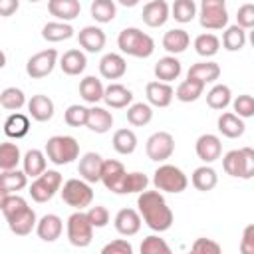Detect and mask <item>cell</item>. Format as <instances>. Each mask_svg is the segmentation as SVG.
<instances>
[{"mask_svg":"<svg viewBox=\"0 0 254 254\" xmlns=\"http://www.w3.org/2000/svg\"><path fill=\"white\" fill-rule=\"evenodd\" d=\"M220 50V40L218 36L210 34V32H204V34H198L194 38V52L202 58H212L216 56Z\"/></svg>","mask_w":254,"mask_h":254,"instance_id":"43","label":"cell"},{"mask_svg":"<svg viewBox=\"0 0 254 254\" xmlns=\"http://www.w3.org/2000/svg\"><path fill=\"white\" fill-rule=\"evenodd\" d=\"M230 103H232V109H234V113H236L238 117L250 119V117L254 115V97H252V95L242 93V95H238L236 99H232Z\"/></svg>","mask_w":254,"mask_h":254,"instance_id":"50","label":"cell"},{"mask_svg":"<svg viewBox=\"0 0 254 254\" xmlns=\"http://www.w3.org/2000/svg\"><path fill=\"white\" fill-rule=\"evenodd\" d=\"M216 125H218V131H220L224 137H228V139H238V137H242L244 131H246L244 119L238 117L234 111H224V113H220Z\"/></svg>","mask_w":254,"mask_h":254,"instance_id":"26","label":"cell"},{"mask_svg":"<svg viewBox=\"0 0 254 254\" xmlns=\"http://www.w3.org/2000/svg\"><path fill=\"white\" fill-rule=\"evenodd\" d=\"M64 232V220L58 214H44L36 222V234L44 242H56Z\"/></svg>","mask_w":254,"mask_h":254,"instance_id":"19","label":"cell"},{"mask_svg":"<svg viewBox=\"0 0 254 254\" xmlns=\"http://www.w3.org/2000/svg\"><path fill=\"white\" fill-rule=\"evenodd\" d=\"M26 105V93L20 87H6L0 91V107L8 111H18Z\"/></svg>","mask_w":254,"mask_h":254,"instance_id":"46","label":"cell"},{"mask_svg":"<svg viewBox=\"0 0 254 254\" xmlns=\"http://www.w3.org/2000/svg\"><path fill=\"white\" fill-rule=\"evenodd\" d=\"M181 71H183L181 62H179L175 56H171V54L165 56V58H161V60L155 64V67H153L155 77H157L159 81H167V83L175 81V79L181 75Z\"/></svg>","mask_w":254,"mask_h":254,"instance_id":"28","label":"cell"},{"mask_svg":"<svg viewBox=\"0 0 254 254\" xmlns=\"http://www.w3.org/2000/svg\"><path fill=\"white\" fill-rule=\"evenodd\" d=\"M22 171L28 175V179H36L38 175H42L48 167V157L44 151L40 149H30L26 151V155L22 157Z\"/></svg>","mask_w":254,"mask_h":254,"instance_id":"32","label":"cell"},{"mask_svg":"<svg viewBox=\"0 0 254 254\" xmlns=\"http://www.w3.org/2000/svg\"><path fill=\"white\" fill-rule=\"evenodd\" d=\"M101 254H133V246L125 238H115L101 248Z\"/></svg>","mask_w":254,"mask_h":254,"instance_id":"54","label":"cell"},{"mask_svg":"<svg viewBox=\"0 0 254 254\" xmlns=\"http://www.w3.org/2000/svg\"><path fill=\"white\" fill-rule=\"evenodd\" d=\"M87 111L89 107H83L79 103H73L65 109L64 113V121L69 125V127H85V121H87Z\"/></svg>","mask_w":254,"mask_h":254,"instance_id":"48","label":"cell"},{"mask_svg":"<svg viewBox=\"0 0 254 254\" xmlns=\"http://www.w3.org/2000/svg\"><path fill=\"white\" fill-rule=\"evenodd\" d=\"M230 101H232V91H230V87L224 85V83L212 85V87L208 89V93H206V103H208L210 109L222 111V109H226V107L230 105Z\"/></svg>","mask_w":254,"mask_h":254,"instance_id":"39","label":"cell"},{"mask_svg":"<svg viewBox=\"0 0 254 254\" xmlns=\"http://www.w3.org/2000/svg\"><path fill=\"white\" fill-rule=\"evenodd\" d=\"M6 196H8V192H6L4 189H0V210H2V206H4V200H6Z\"/></svg>","mask_w":254,"mask_h":254,"instance_id":"58","label":"cell"},{"mask_svg":"<svg viewBox=\"0 0 254 254\" xmlns=\"http://www.w3.org/2000/svg\"><path fill=\"white\" fill-rule=\"evenodd\" d=\"M125 167L121 161H115V159H103V165H101V177L99 181L103 183V187L115 194L121 192V183L125 179Z\"/></svg>","mask_w":254,"mask_h":254,"instance_id":"12","label":"cell"},{"mask_svg":"<svg viewBox=\"0 0 254 254\" xmlns=\"http://www.w3.org/2000/svg\"><path fill=\"white\" fill-rule=\"evenodd\" d=\"M58 64V50L56 48H48V50H42L34 56L28 58L26 62V73L32 77V79H42L46 75H50L54 71Z\"/></svg>","mask_w":254,"mask_h":254,"instance_id":"11","label":"cell"},{"mask_svg":"<svg viewBox=\"0 0 254 254\" xmlns=\"http://www.w3.org/2000/svg\"><path fill=\"white\" fill-rule=\"evenodd\" d=\"M117 46L123 54L131 56V58H149L155 52V40L135 26L123 28L119 32Z\"/></svg>","mask_w":254,"mask_h":254,"instance_id":"2","label":"cell"},{"mask_svg":"<svg viewBox=\"0 0 254 254\" xmlns=\"http://www.w3.org/2000/svg\"><path fill=\"white\" fill-rule=\"evenodd\" d=\"M20 8V0H0V18H8L16 14Z\"/></svg>","mask_w":254,"mask_h":254,"instance_id":"56","label":"cell"},{"mask_svg":"<svg viewBox=\"0 0 254 254\" xmlns=\"http://www.w3.org/2000/svg\"><path fill=\"white\" fill-rule=\"evenodd\" d=\"M6 222H8V228H10L12 234H16V236H28L36 228L38 216H36V210L32 206H24L22 210H18L12 216H8Z\"/></svg>","mask_w":254,"mask_h":254,"instance_id":"14","label":"cell"},{"mask_svg":"<svg viewBox=\"0 0 254 254\" xmlns=\"http://www.w3.org/2000/svg\"><path fill=\"white\" fill-rule=\"evenodd\" d=\"M149 187V179L145 173L133 171V173H125V179L121 183V192L119 194H133V192H141Z\"/></svg>","mask_w":254,"mask_h":254,"instance_id":"47","label":"cell"},{"mask_svg":"<svg viewBox=\"0 0 254 254\" xmlns=\"http://www.w3.org/2000/svg\"><path fill=\"white\" fill-rule=\"evenodd\" d=\"M153 185L157 190L161 192H171V194H179L183 190H187L189 187V179L187 175L175 167V165H169V163H163L155 169L153 173Z\"/></svg>","mask_w":254,"mask_h":254,"instance_id":"5","label":"cell"},{"mask_svg":"<svg viewBox=\"0 0 254 254\" xmlns=\"http://www.w3.org/2000/svg\"><path fill=\"white\" fill-rule=\"evenodd\" d=\"M222 169L230 177L238 179H252L254 177V149L252 147H240L232 149L222 157Z\"/></svg>","mask_w":254,"mask_h":254,"instance_id":"4","label":"cell"},{"mask_svg":"<svg viewBox=\"0 0 254 254\" xmlns=\"http://www.w3.org/2000/svg\"><path fill=\"white\" fill-rule=\"evenodd\" d=\"M161 44H163V48H165L171 56H177V54H183V52L189 48L190 36H189V32L183 30V28H173V30L165 32Z\"/></svg>","mask_w":254,"mask_h":254,"instance_id":"29","label":"cell"},{"mask_svg":"<svg viewBox=\"0 0 254 254\" xmlns=\"http://www.w3.org/2000/svg\"><path fill=\"white\" fill-rule=\"evenodd\" d=\"M145 153L151 161L165 163L175 153V137L169 131H157L153 133L145 143Z\"/></svg>","mask_w":254,"mask_h":254,"instance_id":"10","label":"cell"},{"mask_svg":"<svg viewBox=\"0 0 254 254\" xmlns=\"http://www.w3.org/2000/svg\"><path fill=\"white\" fill-rule=\"evenodd\" d=\"M121 6H125V8H133V6H137L141 0H117Z\"/></svg>","mask_w":254,"mask_h":254,"instance_id":"57","label":"cell"},{"mask_svg":"<svg viewBox=\"0 0 254 254\" xmlns=\"http://www.w3.org/2000/svg\"><path fill=\"white\" fill-rule=\"evenodd\" d=\"M91 18L99 24H109L117 16V4L115 0H93L89 6Z\"/></svg>","mask_w":254,"mask_h":254,"instance_id":"40","label":"cell"},{"mask_svg":"<svg viewBox=\"0 0 254 254\" xmlns=\"http://www.w3.org/2000/svg\"><path fill=\"white\" fill-rule=\"evenodd\" d=\"M111 145H113V149H115L119 155H131V153L137 149V135H135L131 129H127V127L117 129V131L113 133Z\"/></svg>","mask_w":254,"mask_h":254,"instance_id":"41","label":"cell"},{"mask_svg":"<svg viewBox=\"0 0 254 254\" xmlns=\"http://www.w3.org/2000/svg\"><path fill=\"white\" fill-rule=\"evenodd\" d=\"M99 73L105 79H121L127 73V62L121 54L109 52L99 60Z\"/></svg>","mask_w":254,"mask_h":254,"instance_id":"20","label":"cell"},{"mask_svg":"<svg viewBox=\"0 0 254 254\" xmlns=\"http://www.w3.org/2000/svg\"><path fill=\"white\" fill-rule=\"evenodd\" d=\"M101 101H105V105L111 109H123L133 103V91L129 87H125L123 83H109L103 89Z\"/></svg>","mask_w":254,"mask_h":254,"instance_id":"21","label":"cell"},{"mask_svg":"<svg viewBox=\"0 0 254 254\" xmlns=\"http://www.w3.org/2000/svg\"><path fill=\"white\" fill-rule=\"evenodd\" d=\"M48 12L60 22H71L79 16V0H48Z\"/></svg>","mask_w":254,"mask_h":254,"instance_id":"25","label":"cell"},{"mask_svg":"<svg viewBox=\"0 0 254 254\" xmlns=\"http://www.w3.org/2000/svg\"><path fill=\"white\" fill-rule=\"evenodd\" d=\"M60 67L65 75H79L87 67V58L81 50L71 48V50L64 52V56L60 58Z\"/></svg>","mask_w":254,"mask_h":254,"instance_id":"27","label":"cell"},{"mask_svg":"<svg viewBox=\"0 0 254 254\" xmlns=\"http://www.w3.org/2000/svg\"><path fill=\"white\" fill-rule=\"evenodd\" d=\"M4 65H6V54H4L2 50H0V69H2Z\"/></svg>","mask_w":254,"mask_h":254,"instance_id":"59","label":"cell"},{"mask_svg":"<svg viewBox=\"0 0 254 254\" xmlns=\"http://www.w3.org/2000/svg\"><path fill=\"white\" fill-rule=\"evenodd\" d=\"M85 127L97 135H103L107 133L111 127H113V115L111 111H107L105 107H99L97 103L93 107H89L87 111V121H85Z\"/></svg>","mask_w":254,"mask_h":254,"instance_id":"23","label":"cell"},{"mask_svg":"<svg viewBox=\"0 0 254 254\" xmlns=\"http://www.w3.org/2000/svg\"><path fill=\"white\" fill-rule=\"evenodd\" d=\"M139 250H141V254H169L171 252V246L163 238H159L157 234H151V236H147L141 242Z\"/></svg>","mask_w":254,"mask_h":254,"instance_id":"49","label":"cell"},{"mask_svg":"<svg viewBox=\"0 0 254 254\" xmlns=\"http://www.w3.org/2000/svg\"><path fill=\"white\" fill-rule=\"evenodd\" d=\"M103 83L101 79H97L95 75H85L81 81H79V95L85 103H91L95 105L97 101L103 99Z\"/></svg>","mask_w":254,"mask_h":254,"instance_id":"35","label":"cell"},{"mask_svg":"<svg viewBox=\"0 0 254 254\" xmlns=\"http://www.w3.org/2000/svg\"><path fill=\"white\" fill-rule=\"evenodd\" d=\"M141 18L149 28H161L171 18V6L167 0H151L143 6Z\"/></svg>","mask_w":254,"mask_h":254,"instance_id":"15","label":"cell"},{"mask_svg":"<svg viewBox=\"0 0 254 254\" xmlns=\"http://www.w3.org/2000/svg\"><path fill=\"white\" fill-rule=\"evenodd\" d=\"M145 95H147V103L151 107H169L173 97H175V89L171 87V83L157 79V81L147 83Z\"/></svg>","mask_w":254,"mask_h":254,"instance_id":"16","label":"cell"},{"mask_svg":"<svg viewBox=\"0 0 254 254\" xmlns=\"http://www.w3.org/2000/svg\"><path fill=\"white\" fill-rule=\"evenodd\" d=\"M204 91V83L198 81V79H192V77H187L185 81H181L175 89V97L183 103H190V101H196Z\"/></svg>","mask_w":254,"mask_h":254,"instance_id":"36","label":"cell"},{"mask_svg":"<svg viewBox=\"0 0 254 254\" xmlns=\"http://www.w3.org/2000/svg\"><path fill=\"white\" fill-rule=\"evenodd\" d=\"M28 103V113H30V117L34 119V121H40V123H44V121H50L52 117H54V101L48 97V95H44V93H36V95H32L30 97V101H26Z\"/></svg>","mask_w":254,"mask_h":254,"instance_id":"24","label":"cell"},{"mask_svg":"<svg viewBox=\"0 0 254 254\" xmlns=\"http://www.w3.org/2000/svg\"><path fill=\"white\" fill-rule=\"evenodd\" d=\"M240 252L242 254H254V224H248L242 232L240 240Z\"/></svg>","mask_w":254,"mask_h":254,"instance_id":"55","label":"cell"},{"mask_svg":"<svg viewBox=\"0 0 254 254\" xmlns=\"http://www.w3.org/2000/svg\"><path fill=\"white\" fill-rule=\"evenodd\" d=\"M187 77L198 79L204 85L206 83H212V81H216L220 77V65L216 62H208V60L198 62V64H192L189 67V71H187Z\"/></svg>","mask_w":254,"mask_h":254,"instance_id":"30","label":"cell"},{"mask_svg":"<svg viewBox=\"0 0 254 254\" xmlns=\"http://www.w3.org/2000/svg\"><path fill=\"white\" fill-rule=\"evenodd\" d=\"M190 183H192V187H194L196 190L208 192V190H212V189L218 185V175H216V171H214L210 165L204 163L202 167H196V169L192 171Z\"/></svg>","mask_w":254,"mask_h":254,"instance_id":"33","label":"cell"},{"mask_svg":"<svg viewBox=\"0 0 254 254\" xmlns=\"http://www.w3.org/2000/svg\"><path fill=\"white\" fill-rule=\"evenodd\" d=\"M65 232H67L69 244L75 246V248H85L93 240V226L87 220V216H85L83 210H75V212H71L67 216Z\"/></svg>","mask_w":254,"mask_h":254,"instance_id":"8","label":"cell"},{"mask_svg":"<svg viewBox=\"0 0 254 254\" xmlns=\"http://www.w3.org/2000/svg\"><path fill=\"white\" fill-rule=\"evenodd\" d=\"M85 216H87V220L91 222L93 228H103V226H107V224H109V218H111V216H109V210H107L103 204H95V206L89 204Z\"/></svg>","mask_w":254,"mask_h":254,"instance_id":"51","label":"cell"},{"mask_svg":"<svg viewBox=\"0 0 254 254\" xmlns=\"http://www.w3.org/2000/svg\"><path fill=\"white\" fill-rule=\"evenodd\" d=\"M194 151H196V157H198L202 163L210 165V163H214L216 159H220V155H222V141H220V137L214 135V133H204V135H200V137L196 139Z\"/></svg>","mask_w":254,"mask_h":254,"instance_id":"13","label":"cell"},{"mask_svg":"<svg viewBox=\"0 0 254 254\" xmlns=\"http://www.w3.org/2000/svg\"><path fill=\"white\" fill-rule=\"evenodd\" d=\"M196 16V4L194 0H175L171 4V18H175L179 24H189Z\"/></svg>","mask_w":254,"mask_h":254,"instance_id":"45","label":"cell"},{"mask_svg":"<svg viewBox=\"0 0 254 254\" xmlns=\"http://www.w3.org/2000/svg\"><path fill=\"white\" fill-rule=\"evenodd\" d=\"M4 133L10 139H22L30 133V117L20 113V111H12L6 121H4Z\"/></svg>","mask_w":254,"mask_h":254,"instance_id":"31","label":"cell"},{"mask_svg":"<svg viewBox=\"0 0 254 254\" xmlns=\"http://www.w3.org/2000/svg\"><path fill=\"white\" fill-rule=\"evenodd\" d=\"M236 24L240 28H244V30L254 28V4L246 2V4H242L238 8V12H236Z\"/></svg>","mask_w":254,"mask_h":254,"instance_id":"53","label":"cell"},{"mask_svg":"<svg viewBox=\"0 0 254 254\" xmlns=\"http://www.w3.org/2000/svg\"><path fill=\"white\" fill-rule=\"evenodd\" d=\"M141 224H143L141 214L135 208H121L115 214V218H113V226H115V230L121 236H133V234H137L141 230Z\"/></svg>","mask_w":254,"mask_h":254,"instance_id":"18","label":"cell"},{"mask_svg":"<svg viewBox=\"0 0 254 254\" xmlns=\"http://www.w3.org/2000/svg\"><path fill=\"white\" fill-rule=\"evenodd\" d=\"M20 161H22V153L16 143H10V141L0 143V171L16 169Z\"/></svg>","mask_w":254,"mask_h":254,"instance_id":"44","label":"cell"},{"mask_svg":"<svg viewBox=\"0 0 254 254\" xmlns=\"http://www.w3.org/2000/svg\"><path fill=\"white\" fill-rule=\"evenodd\" d=\"M44 153L54 165H69L79 157V143L71 135H54L46 141Z\"/></svg>","mask_w":254,"mask_h":254,"instance_id":"3","label":"cell"},{"mask_svg":"<svg viewBox=\"0 0 254 254\" xmlns=\"http://www.w3.org/2000/svg\"><path fill=\"white\" fill-rule=\"evenodd\" d=\"M137 208L141 214V220L155 232H165L173 226L175 214L169 208L165 196L161 190H141L137 196Z\"/></svg>","mask_w":254,"mask_h":254,"instance_id":"1","label":"cell"},{"mask_svg":"<svg viewBox=\"0 0 254 254\" xmlns=\"http://www.w3.org/2000/svg\"><path fill=\"white\" fill-rule=\"evenodd\" d=\"M198 24L204 30H224L228 26L226 0H200Z\"/></svg>","mask_w":254,"mask_h":254,"instance_id":"7","label":"cell"},{"mask_svg":"<svg viewBox=\"0 0 254 254\" xmlns=\"http://www.w3.org/2000/svg\"><path fill=\"white\" fill-rule=\"evenodd\" d=\"M73 34H75L73 26L69 22H60V20L48 22L42 28V38L46 42H54V44L56 42H64V40H69V38H73Z\"/></svg>","mask_w":254,"mask_h":254,"instance_id":"34","label":"cell"},{"mask_svg":"<svg viewBox=\"0 0 254 254\" xmlns=\"http://www.w3.org/2000/svg\"><path fill=\"white\" fill-rule=\"evenodd\" d=\"M151 119H153V107L149 103L137 101L127 105V121L133 127H145L147 123H151Z\"/></svg>","mask_w":254,"mask_h":254,"instance_id":"42","label":"cell"},{"mask_svg":"<svg viewBox=\"0 0 254 254\" xmlns=\"http://www.w3.org/2000/svg\"><path fill=\"white\" fill-rule=\"evenodd\" d=\"M101 165H103V157L95 151H89L85 155L79 157V163H77V173H79V179L87 181L89 185L93 183H99V177H101Z\"/></svg>","mask_w":254,"mask_h":254,"instance_id":"17","label":"cell"},{"mask_svg":"<svg viewBox=\"0 0 254 254\" xmlns=\"http://www.w3.org/2000/svg\"><path fill=\"white\" fill-rule=\"evenodd\" d=\"M26 187H28V175L24 171H18V167L0 173V189H4L8 194L10 192H18V190H22Z\"/></svg>","mask_w":254,"mask_h":254,"instance_id":"37","label":"cell"},{"mask_svg":"<svg viewBox=\"0 0 254 254\" xmlns=\"http://www.w3.org/2000/svg\"><path fill=\"white\" fill-rule=\"evenodd\" d=\"M190 250L194 254H218L222 250V246L216 240H212V238H196L192 242Z\"/></svg>","mask_w":254,"mask_h":254,"instance_id":"52","label":"cell"},{"mask_svg":"<svg viewBox=\"0 0 254 254\" xmlns=\"http://www.w3.org/2000/svg\"><path fill=\"white\" fill-rule=\"evenodd\" d=\"M60 192L62 200L75 210H83L93 202V189L83 179H67L65 183H62Z\"/></svg>","mask_w":254,"mask_h":254,"instance_id":"6","label":"cell"},{"mask_svg":"<svg viewBox=\"0 0 254 254\" xmlns=\"http://www.w3.org/2000/svg\"><path fill=\"white\" fill-rule=\"evenodd\" d=\"M246 46V30L238 24L226 26L222 32V48L228 52H240Z\"/></svg>","mask_w":254,"mask_h":254,"instance_id":"38","label":"cell"},{"mask_svg":"<svg viewBox=\"0 0 254 254\" xmlns=\"http://www.w3.org/2000/svg\"><path fill=\"white\" fill-rule=\"evenodd\" d=\"M28 2H32V4H36V2H40V0H28Z\"/></svg>","mask_w":254,"mask_h":254,"instance_id":"60","label":"cell"},{"mask_svg":"<svg viewBox=\"0 0 254 254\" xmlns=\"http://www.w3.org/2000/svg\"><path fill=\"white\" fill-rule=\"evenodd\" d=\"M64 179L58 171H50L46 169L42 175H38L36 179H32V185H30V196L36 200V202H48L54 198V194L60 190Z\"/></svg>","mask_w":254,"mask_h":254,"instance_id":"9","label":"cell"},{"mask_svg":"<svg viewBox=\"0 0 254 254\" xmlns=\"http://www.w3.org/2000/svg\"><path fill=\"white\" fill-rule=\"evenodd\" d=\"M77 42H79V46H81L85 52L97 54V52H101V50L105 48L107 38H105V32H103L99 26H85V28L79 30Z\"/></svg>","mask_w":254,"mask_h":254,"instance_id":"22","label":"cell"}]
</instances>
